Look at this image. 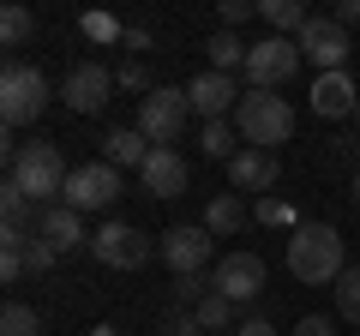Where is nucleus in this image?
Segmentation results:
<instances>
[{"label":"nucleus","instance_id":"obj_1","mask_svg":"<svg viewBox=\"0 0 360 336\" xmlns=\"http://www.w3.org/2000/svg\"><path fill=\"white\" fill-rule=\"evenodd\" d=\"M288 271L307 288H336V276L348 271L342 234H336L330 222H300V228L288 234Z\"/></svg>","mask_w":360,"mask_h":336},{"label":"nucleus","instance_id":"obj_2","mask_svg":"<svg viewBox=\"0 0 360 336\" xmlns=\"http://www.w3.org/2000/svg\"><path fill=\"white\" fill-rule=\"evenodd\" d=\"M66 181H72V168H66L60 144H42V138H37V144H13V162H6V186H18V193H25L37 210L60 205Z\"/></svg>","mask_w":360,"mask_h":336},{"label":"nucleus","instance_id":"obj_3","mask_svg":"<svg viewBox=\"0 0 360 336\" xmlns=\"http://www.w3.org/2000/svg\"><path fill=\"white\" fill-rule=\"evenodd\" d=\"M234 132H240L252 150H276V144H288V132H295V108L276 91H246L240 108H234Z\"/></svg>","mask_w":360,"mask_h":336},{"label":"nucleus","instance_id":"obj_4","mask_svg":"<svg viewBox=\"0 0 360 336\" xmlns=\"http://www.w3.org/2000/svg\"><path fill=\"white\" fill-rule=\"evenodd\" d=\"M49 103H54V91H49V78H42V66L6 60V72H0V120L6 127H30V120H42Z\"/></svg>","mask_w":360,"mask_h":336},{"label":"nucleus","instance_id":"obj_5","mask_svg":"<svg viewBox=\"0 0 360 336\" xmlns=\"http://www.w3.org/2000/svg\"><path fill=\"white\" fill-rule=\"evenodd\" d=\"M186 120H193V103H186V84H156L150 96H139V115H132V127H139L150 144H180Z\"/></svg>","mask_w":360,"mask_h":336},{"label":"nucleus","instance_id":"obj_6","mask_svg":"<svg viewBox=\"0 0 360 336\" xmlns=\"http://www.w3.org/2000/svg\"><path fill=\"white\" fill-rule=\"evenodd\" d=\"M90 259L108 264V271H139L144 259H156V240L132 222H103V228L90 234Z\"/></svg>","mask_w":360,"mask_h":336},{"label":"nucleus","instance_id":"obj_7","mask_svg":"<svg viewBox=\"0 0 360 336\" xmlns=\"http://www.w3.org/2000/svg\"><path fill=\"white\" fill-rule=\"evenodd\" d=\"M210 252H217V234L205 228V222H174V228L156 240V259L168 264L174 276H205V264H210Z\"/></svg>","mask_w":360,"mask_h":336},{"label":"nucleus","instance_id":"obj_8","mask_svg":"<svg viewBox=\"0 0 360 336\" xmlns=\"http://www.w3.org/2000/svg\"><path fill=\"white\" fill-rule=\"evenodd\" d=\"M295 72H300V42L295 37L252 42V54H246V78H252V91H283Z\"/></svg>","mask_w":360,"mask_h":336},{"label":"nucleus","instance_id":"obj_9","mask_svg":"<svg viewBox=\"0 0 360 336\" xmlns=\"http://www.w3.org/2000/svg\"><path fill=\"white\" fill-rule=\"evenodd\" d=\"M295 42H300V60H312L319 72H348V54H354V42H348V30L336 25V18L312 13L307 30H300Z\"/></svg>","mask_w":360,"mask_h":336},{"label":"nucleus","instance_id":"obj_10","mask_svg":"<svg viewBox=\"0 0 360 336\" xmlns=\"http://www.w3.org/2000/svg\"><path fill=\"white\" fill-rule=\"evenodd\" d=\"M115 198H120V168H115V162H84V168H72L60 205L84 217V210H108Z\"/></svg>","mask_w":360,"mask_h":336},{"label":"nucleus","instance_id":"obj_11","mask_svg":"<svg viewBox=\"0 0 360 336\" xmlns=\"http://www.w3.org/2000/svg\"><path fill=\"white\" fill-rule=\"evenodd\" d=\"M210 288H217L222 300H234V306H252L258 288H264V259H258V252H229V259H217Z\"/></svg>","mask_w":360,"mask_h":336},{"label":"nucleus","instance_id":"obj_12","mask_svg":"<svg viewBox=\"0 0 360 336\" xmlns=\"http://www.w3.org/2000/svg\"><path fill=\"white\" fill-rule=\"evenodd\" d=\"M108 91H115V72L96 66V60H78L72 72H66V84H60V103L72 108V115H103Z\"/></svg>","mask_w":360,"mask_h":336},{"label":"nucleus","instance_id":"obj_13","mask_svg":"<svg viewBox=\"0 0 360 336\" xmlns=\"http://www.w3.org/2000/svg\"><path fill=\"white\" fill-rule=\"evenodd\" d=\"M240 84H234V72H198L186 78V103H193L198 120H229L234 108H240Z\"/></svg>","mask_w":360,"mask_h":336},{"label":"nucleus","instance_id":"obj_14","mask_svg":"<svg viewBox=\"0 0 360 336\" xmlns=\"http://www.w3.org/2000/svg\"><path fill=\"white\" fill-rule=\"evenodd\" d=\"M139 181H144V193H150V198H180L186 186H193V168H186V156H180L174 144H156L150 162L139 168Z\"/></svg>","mask_w":360,"mask_h":336},{"label":"nucleus","instance_id":"obj_15","mask_svg":"<svg viewBox=\"0 0 360 336\" xmlns=\"http://www.w3.org/2000/svg\"><path fill=\"white\" fill-rule=\"evenodd\" d=\"M276 174H283L276 150H252V144H240V150H234V162H229V181H234V193H264V198H270Z\"/></svg>","mask_w":360,"mask_h":336},{"label":"nucleus","instance_id":"obj_16","mask_svg":"<svg viewBox=\"0 0 360 336\" xmlns=\"http://www.w3.org/2000/svg\"><path fill=\"white\" fill-rule=\"evenodd\" d=\"M360 108V84L348 72H319L312 78V115L319 120H342Z\"/></svg>","mask_w":360,"mask_h":336},{"label":"nucleus","instance_id":"obj_17","mask_svg":"<svg viewBox=\"0 0 360 336\" xmlns=\"http://www.w3.org/2000/svg\"><path fill=\"white\" fill-rule=\"evenodd\" d=\"M37 234L66 259V252H78V246H84V217H78V210H66V205H49V210H37Z\"/></svg>","mask_w":360,"mask_h":336},{"label":"nucleus","instance_id":"obj_18","mask_svg":"<svg viewBox=\"0 0 360 336\" xmlns=\"http://www.w3.org/2000/svg\"><path fill=\"white\" fill-rule=\"evenodd\" d=\"M150 150H156V144L144 138L139 127H115L103 138V162H115V168H144V162H150Z\"/></svg>","mask_w":360,"mask_h":336},{"label":"nucleus","instance_id":"obj_19","mask_svg":"<svg viewBox=\"0 0 360 336\" xmlns=\"http://www.w3.org/2000/svg\"><path fill=\"white\" fill-rule=\"evenodd\" d=\"M258 18L270 25V37H300L312 13L300 6V0H258Z\"/></svg>","mask_w":360,"mask_h":336},{"label":"nucleus","instance_id":"obj_20","mask_svg":"<svg viewBox=\"0 0 360 336\" xmlns=\"http://www.w3.org/2000/svg\"><path fill=\"white\" fill-rule=\"evenodd\" d=\"M246 217H252V210H246L240 193H217V198H210V210H205V228L210 234H240Z\"/></svg>","mask_w":360,"mask_h":336},{"label":"nucleus","instance_id":"obj_21","mask_svg":"<svg viewBox=\"0 0 360 336\" xmlns=\"http://www.w3.org/2000/svg\"><path fill=\"white\" fill-rule=\"evenodd\" d=\"M210 54V72H246V54H252V42H240L234 30H217V37L205 42Z\"/></svg>","mask_w":360,"mask_h":336},{"label":"nucleus","instance_id":"obj_22","mask_svg":"<svg viewBox=\"0 0 360 336\" xmlns=\"http://www.w3.org/2000/svg\"><path fill=\"white\" fill-rule=\"evenodd\" d=\"M25 246H30L25 228H0V276H6V283H18V276L30 271V264H25Z\"/></svg>","mask_w":360,"mask_h":336},{"label":"nucleus","instance_id":"obj_23","mask_svg":"<svg viewBox=\"0 0 360 336\" xmlns=\"http://www.w3.org/2000/svg\"><path fill=\"white\" fill-rule=\"evenodd\" d=\"M0 336H42V312L25 300H6L0 306Z\"/></svg>","mask_w":360,"mask_h":336},{"label":"nucleus","instance_id":"obj_24","mask_svg":"<svg viewBox=\"0 0 360 336\" xmlns=\"http://www.w3.org/2000/svg\"><path fill=\"white\" fill-rule=\"evenodd\" d=\"M198 150H205L210 162H234V127L229 120H205V127H198Z\"/></svg>","mask_w":360,"mask_h":336},{"label":"nucleus","instance_id":"obj_25","mask_svg":"<svg viewBox=\"0 0 360 336\" xmlns=\"http://www.w3.org/2000/svg\"><path fill=\"white\" fill-rule=\"evenodd\" d=\"M30 210H37V205H30L18 186H0V228H25V234H37V228H30Z\"/></svg>","mask_w":360,"mask_h":336},{"label":"nucleus","instance_id":"obj_26","mask_svg":"<svg viewBox=\"0 0 360 336\" xmlns=\"http://www.w3.org/2000/svg\"><path fill=\"white\" fill-rule=\"evenodd\" d=\"M336 318L360 324V264H348V271L336 276Z\"/></svg>","mask_w":360,"mask_h":336},{"label":"nucleus","instance_id":"obj_27","mask_svg":"<svg viewBox=\"0 0 360 336\" xmlns=\"http://www.w3.org/2000/svg\"><path fill=\"white\" fill-rule=\"evenodd\" d=\"M30 30H37L30 6H6V13H0V42H6V49H25V42H30Z\"/></svg>","mask_w":360,"mask_h":336},{"label":"nucleus","instance_id":"obj_28","mask_svg":"<svg viewBox=\"0 0 360 336\" xmlns=\"http://www.w3.org/2000/svg\"><path fill=\"white\" fill-rule=\"evenodd\" d=\"M193 312H198V330H205V336H217V330H229V318H234V300H222V295H205Z\"/></svg>","mask_w":360,"mask_h":336},{"label":"nucleus","instance_id":"obj_29","mask_svg":"<svg viewBox=\"0 0 360 336\" xmlns=\"http://www.w3.org/2000/svg\"><path fill=\"white\" fill-rule=\"evenodd\" d=\"M252 217H258V222H270V228H300V222H295V210H288L276 193H270V198H258V210H252Z\"/></svg>","mask_w":360,"mask_h":336},{"label":"nucleus","instance_id":"obj_30","mask_svg":"<svg viewBox=\"0 0 360 336\" xmlns=\"http://www.w3.org/2000/svg\"><path fill=\"white\" fill-rule=\"evenodd\" d=\"M115 84H120V91H144V96L156 91V84H150V66H144V60H132V54H127V66L115 72Z\"/></svg>","mask_w":360,"mask_h":336},{"label":"nucleus","instance_id":"obj_31","mask_svg":"<svg viewBox=\"0 0 360 336\" xmlns=\"http://www.w3.org/2000/svg\"><path fill=\"white\" fill-rule=\"evenodd\" d=\"M205 295H217V288H210V276H174V300H180L186 312H193Z\"/></svg>","mask_w":360,"mask_h":336},{"label":"nucleus","instance_id":"obj_32","mask_svg":"<svg viewBox=\"0 0 360 336\" xmlns=\"http://www.w3.org/2000/svg\"><path fill=\"white\" fill-rule=\"evenodd\" d=\"M25 264L42 276V271H54V264H60V252H54V246L42 240V234H30V246H25Z\"/></svg>","mask_w":360,"mask_h":336},{"label":"nucleus","instance_id":"obj_33","mask_svg":"<svg viewBox=\"0 0 360 336\" xmlns=\"http://www.w3.org/2000/svg\"><path fill=\"white\" fill-rule=\"evenodd\" d=\"M84 37H96V42H127V25H115L108 13H90V18H84Z\"/></svg>","mask_w":360,"mask_h":336},{"label":"nucleus","instance_id":"obj_34","mask_svg":"<svg viewBox=\"0 0 360 336\" xmlns=\"http://www.w3.org/2000/svg\"><path fill=\"white\" fill-rule=\"evenodd\" d=\"M162 336H198V312H186V306L168 312V318H162Z\"/></svg>","mask_w":360,"mask_h":336},{"label":"nucleus","instance_id":"obj_35","mask_svg":"<svg viewBox=\"0 0 360 336\" xmlns=\"http://www.w3.org/2000/svg\"><path fill=\"white\" fill-rule=\"evenodd\" d=\"M240 18H258V0H222V30H234Z\"/></svg>","mask_w":360,"mask_h":336},{"label":"nucleus","instance_id":"obj_36","mask_svg":"<svg viewBox=\"0 0 360 336\" xmlns=\"http://www.w3.org/2000/svg\"><path fill=\"white\" fill-rule=\"evenodd\" d=\"M295 336H336V324L324 318V312H307V318L295 324Z\"/></svg>","mask_w":360,"mask_h":336},{"label":"nucleus","instance_id":"obj_37","mask_svg":"<svg viewBox=\"0 0 360 336\" xmlns=\"http://www.w3.org/2000/svg\"><path fill=\"white\" fill-rule=\"evenodd\" d=\"M234 336H276V324H270V318H240Z\"/></svg>","mask_w":360,"mask_h":336},{"label":"nucleus","instance_id":"obj_38","mask_svg":"<svg viewBox=\"0 0 360 336\" xmlns=\"http://www.w3.org/2000/svg\"><path fill=\"white\" fill-rule=\"evenodd\" d=\"M330 18H336V25H342V30H348V25H360V0H342V6H336Z\"/></svg>","mask_w":360,"mask_h":336},{"label":"nucleus","instance_id":"obj_39","mask_svg":"<svg viewBox=\"0 0 360 336\" xmlns=\"http://www.w3.org/2000/svg\"><path fill=\"white\" fill-rule=\"evenodd\" d=\"M127 49H132V54L150 49V30H144V25H127Z\"/></svg>","mask_w":360,"mask_h":336},{"label":"nucleus","instance_id":"obj_40","mask_svg":"<svg viewBox=\"0 0 360 336\" xmlns=\"http://www.w3.org/2000/svg\"><path fill=\"white\" fill-rule=\"evenodd\" d=\"M90 336H120V330H115V324H96V330H90Z\"/></svg>","mask_w":360,"mask_h":336},{"label":"nucleus","instance_id":"obj_41","mask_svg":"<svg viewBox=\"0 0 360 336\" xmlns=\"http://www.w3.org/2000/svg\"><path fill=\"white\" fill-rule=\"evenodd\" d=\"M354 210H360V168H354Z\"/></svg>","mask_w":360,"mask_h":336},{"label":"nucleus","instance_id":"obj_42","mask_svg":"<svg viewBox=\"0 0 360 336\" xmlns=\"http://www.w3.org/2000/svg\"><path fill=\"white\" fill-rule=\"evenodd\" d=\"M354 120H360V108H354Z\"/></svg>","mask_w":360,"mask_h":336},{"label":"nucleus","instance_id":"obj_43","mask_svg":"<svg viewBox=\"0 0 360 336\" xmlns=\"http://www.w3.org/2000/svg\"><path fill=\"white\" fill-rule=\"evenodd\" d=\"M156 336H162V330H156Z\"/></svg>","mask_w":360,"mask_h":336}]
</instances>
